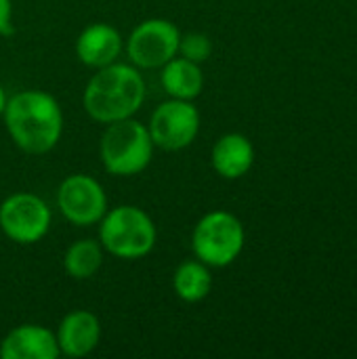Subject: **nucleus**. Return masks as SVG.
<instances>
[{
	"mask_svg": "<svg viewBox=\"0 0 357 359\" xmlns=\"http://www.w3.org/2000/svg\"><path fill=\"white\" fill-rule=\"evenodd\" d=\"M4 122L15 145L27 154L50 151L63 130V114L44 90H23L6 101Z\"/></svg>",
	"mask_w": 357,
	"mask_h": 359,
	"instance_id": "1",
	"label": "nucleus"
},
{
	"mask_svg": "<svg viewBox=\"0 0 357 359\" xmlns=\"http://www.w3.org/2000/svg\"><path fill=\"white\" fill-rule=\"evenodd\" d=\"M145 99V82L137 67L126 63H109L99 67L84 90L86 114L103 124L130 118Z\"/></svg>",
	"mask_w": 357,
	"mask_h": 359,
	"instance_id": "2",
	"label": "nucleus"
},
{
	"mask_svg": "<svg viewBox=\"0 0 357 359\" xmlns=\"http://www.w3.org/2000/svg\"><path fill=\"white\" fill-rule=\"evenodd\" d=\"M101 162L109 175L133 177L145 170L151 162L154 141L147 126L124 118L112 122L101 137Z\"/></svg>",
	"mask_w": 357,
	"mask_h": 359,
	"instance_id": "3",
	"label": "nucleus"
},
{
	"mask_svg": "<svg viewBox=\"0 0 357 359\" xmlns=\"http://www.w3.org/2000/svg\"><path fill=\"white\" fill-rule=\"evenodd\" d=\"M103 248L118 259H141L156 246V225L137 206H118L99 221Z\"/></svg>",
	"mask_w": 357,
	"mask_h": 359,
	"instance_id": "4",
	"label": "nucleus"
},
{
	"mask_svg": "<svg viewBox=\"0 0 357 359\" xmlns=\"http://www.w3.org/2000/svg\"><path fill=\"white\" fill-rule=\"evenodd\" d=\"M244 238V227L238 217L215 210L198 221L191 236V248L204 265L227 267L240 257Z\"/></svg>",
	"mask_w": 357,
	"mask_h": 359,
	"instance_id": "5",
	"label": "nucleus"
},
{
	"mask_svg": "<svg viewBox=\"0 0 357 359\" xmlns=\"http://www.w3.org/2000/svg\"><path fill=\"white\" fill-rule=\"evenodd\" d=\"M50 210L34 194H13L0 204V229L17 244H34L46 236Z\"/></svg>",
	"mask_w": 357,
	"mask_h": 359,
	"instance_id": "6",
	"label": "nucleus"
},
{
	"mask_svg": "<svg viewBox=\"0 0 357 359\" xmlns=\"http://www.w3.org/2000/svg\"><path fill=\"white\" fill-rule=\"evenodd\" d=\"M147 130L154 145L177 151L194 143L200 130V114L191 101L170 99L151 114Z\"/></svg>",
	"mask_w": 357,
	"mask_h": 359,
	"instance_id": "7",
	"label": "nucleus"
},
{
	"mask_svg": "<svg viewBox=\"0 0 357 359\" xmlns=\"http://www.w3.org/2000/svg\"><path fill=\"white\" fill-rule=\"evenodd\" d=\"M179 38L177 25L168 19H147L133 29L126 50L137 67L154 69L162 67L179 53Z\"/></svg>",
	"mask_w": 357,
	"mask_h": 359,
	"instance_id": "8",
	"label": "nucleus"
},
{
	"mask_svg": "<svg viewBox=\"0 0 357 359\" xmlns=\"http://www.w3.org/2000/svg\"><path fill=\"white\" fill-rule=\"evenodd\" d=\"M57 206L69 223L88 227L99 223L107 212V198L99 181L93 177L72 175L59 185Z\"/></svg>",
	"mask_w": 357,
	"mask_h": 359,
	"instance_id": "9",
	"label": "nucleus"
},
{
	"mask_svg": "<svg viewBox=\"0 0 357 359\" xmlns=\"http://www.w3.org/2000/svg\"><path fill=\"white\" fill-rule=\"evenodd\" d=\"M59 353L57 337L34 324L11 330L0 345V358L4 359H55Z\"/></svg>",
	"mask_w": 357,
	"mask_h": 359,
	"instance_id": "10",
	"label": "nucleus"
},
{
	"mask_svg": "<svg viewBox=\"0 0 357 359\" xmlns=\"http://www.w3.org/2000/svg\"><path fill=\"white\" fill-rule=\"evenodd\" d=\"M59 351L67 358L88 355L101 339V324L90 311H72L67 313L57 330Z\"/></svg>",
	"mask_w": 357,
	"mask_h": 359,
	"instance_id": "11",
	"label": "nucleus"
},
{
	"mask_svg": "<svg viewBox=\"0 0 357 359\" xmlns=\"http://www.w3.org/2000/svg\"><path fill=\"white\" fill-rule=\"evenodd\" d=\"M122 38L109 23H93L76 40V55L88 67H105L118 59Z\"/></svg>",
	"mask_w": 357,
	"mask_h": 359,
	"instance_id": "12",
	"label": "nucleus"
},
{
	"mask_svg": "<svg viewBox=\"0 0 357 359\" xmlns=\"http://www.w3.org/2000/svg\"><path fill=\"white\" fill-rule=\"evenodd\" d=\"M252 162H255V147L240 133H229L221 137L213 147V168L223 179L244 177L252 168Z\"/></svg>",
	"mask_w": 357,
	"mask_h": 359,
	"instance_id": "13",
	"label": "nucleus"
},
{
	"mask_svg": "<svg viewBox=\"0 0 357 359\" xmlns=\"http://www.w3.org/2000/svg\"><path fill=\"white\" fill-rule=\"evenodd\" d=\"M162 86L173 99H196L204 88V74L200 63H194L185 57L170 59L162 65Z\"/></svg>",
	"mask_w": 357,
	"mask_h": 359,
	"instance_id": "14",
	"label": "nucleus"
},
{
	"mask_svg": "<svg viewBox=\"0 0 357 359\" xmlns=\"http://www.w3.org/2000/svg\"><path fill=\"white\" fill-rule=\"evenodd\" d=\"M175 292L185 303H198L208 297L213 278L208 271V265L202 261H185L177 267L173 278Z\"/></svg>",
	"mask_w": 357,
	"mask_h": 359,
	"instance_id": "15",
	"label": "nucleus"
},
{
	"mask_svg": "<svg viewBox=\"0 0 357 359\" xmlns=\"http://www.w3.org/2000/svg\"><path fill=\"white\" fill-rule=\"evenodd\" d=\"M101 265H103V250H101V244L95 240L74 242L63 257L65 273L74 280L93 278L101 269Z\"/></svg>",
	"mask_w": 357,
	"mask_h": 359,
	"instance_id": "16",
	"label": "nucleus"
},
{
	"mask_svg": "<svg viewBox=\"0 0 357 359\" xmlns=\"http://www.w3.org/2000/svg\"><path fill=\"white\" fill-rule=\"evenodd\" d=\"M179 53L181 57L194 61V63H202L210 57L213 53V42L206 34L200 32H189L185 36L179 38Z\"/></svg>",
	"mask_w": 357,
	"mask_h": 359,
	"instance_id": "17",
	"label": "nucleus"
},
{
	"mask_svg": "<svg viewBox=\"0 0 357 359\" xmlns=\"http://www.w3.org/2000/svg\"><path fill=\"white\" fill-rule=\"evenodd\" d=\"M11 15H13L11 0H0V34L2 36L11 32Z\"/></svg>",
	"mask_w": 357,
	"mask_h": 359,
	"instance_id": "18",
	"label": "nucleus"
},
{
	"mask_svg": "<svg viewBox=\"0 0 357 359\" xmlns=\"http://www.w3.org/2000/svg\"><path fill=\"white\" fill-rule=\"evenodd\" d=\"M4 107H6V95H4V88L0 86V116L4 114Z\"/></svg>",
	"mask_w": 357,
	"mask_h": 359,
	"instance_id": "19",
	"label": "nucleus"
}]
</instances>
